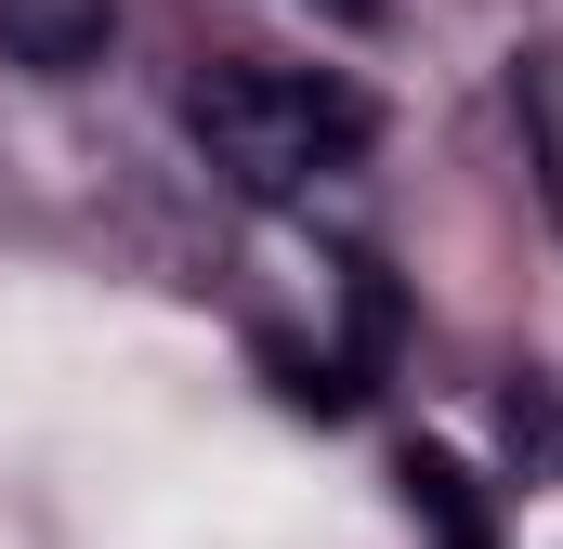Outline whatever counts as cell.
<instances>
[{
	"instance_id": "6da1fadb",
	"label": "cell",
	"mask_w": 563,
	"mask_h": 549,
	"mask_svg": "<svg viewBox=\"0 0 563 549\" xmlns=\"http://www.w3.org/2000/svg\"><path fill=\"white\" fill-rule=\"evenodd\" d=\"M184 119H197L210 170H223L236 197H314L328 170H354V157H367V132H380L354 79H328V66H263V53L197 66Z\"/></svg>"
},
{
	"instance_id": "7a4b0ae2",
	"label": "cell",
	"mask_w": 563,
	"mask_h": 549,
	"mask_svg": "<svg viewBox=\"0 0 563 549\" xmlns=\"http://www.w3.org/2000/svg\"><path fill=\"white\" fill-rule=\"evenodd\" d=\"M0 53L26 79H92L119 53V0H0Z\"/></svg>"
},
{
	"instance_id": "3957f363",
	"label": "cell",
	"mask_w": 563,
	"mask_h": 549,
	"mask_svg": "<svg viewBox=\"0 0 563 549\" xmlns=\"http://www.w3.org/2000/svg\"><path fill=\"white\" fill-rule=\"evenodd\" d=\"M511 119H525V170H538V197H551V223H563V40H525L511 53Z\"/></svg>"
},
{
	"instance_id": "277c9868",
	"label": "cell",
	"mask_w": 563,
	"mask_h": 549,
	"mask_svg": "<svg viewBox=\"0 0 563 549\" xmlns=\"http://www.w3.org/2000/svg\"><path fill=\"white\" fill-rule=\"evenodd\" d=\"M498 445H511V484H563V380H551V367H511Z\"/></svg>"
},
{
	"instance_id": "5b68a950",
	"label": "cell",
	"mask_w": 563,
	"mask_h": 549,
	"mask_svg": "<svg viewBox=\"0 0 563 549\" xmlns=\"http://www.w3.org/2000/svg\"><path fill=\"white\" fill-rule=\"evenodd\" d=\"M407 497H420V524H432L445 549H485V511H472V471H459V458H432V445H420V458H407Z\"/></svg>"
},
{
	"instance_id": "8992f818",
	"label": "cell",
	"mask_w": 563,
	"mask_h": 549,
	"mask_svg": "<svg viewBox=\"0 0 563 549\" xmlns=\"http://www.w3.org/2000/svg\"><path fill=\"white\" fill-rule=\"evenodd\" d=\"M314 13H341V26H367V13H380V0H314Z\"/></svg>"
}]
</instances>
